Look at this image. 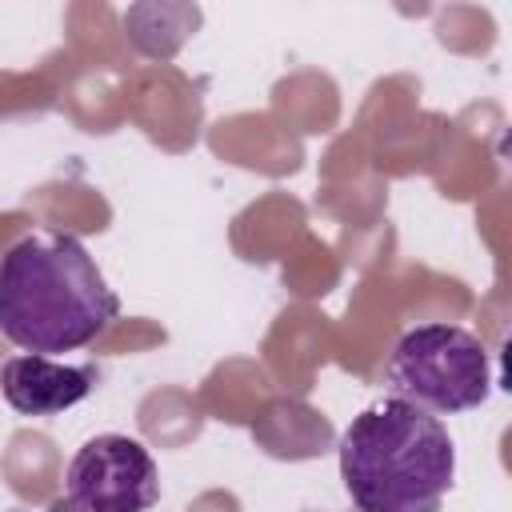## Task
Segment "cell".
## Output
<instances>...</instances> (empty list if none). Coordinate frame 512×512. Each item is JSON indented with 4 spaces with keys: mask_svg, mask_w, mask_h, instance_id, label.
<instances>
[{
    "mask_svg": "<svg viewBox=\"0 0 512 512\" xmlns=\"http://www.w3.org/2000/svg\"><path fill=\"white\" fill-rule=\"evenodd\" d=\"M120 316L92 252L68 232H32L0 256V332L32 352L92 344Z\"/></svg>",
    "mask_w": 512,
    "mask_h": 512,
    "instance_id": "6da1fadb",
    "label": "cell"
},
{
    "mask_svg": "<svg viewBox=\"0 0 512 512\" xmlns=\"http://www.w3.org/2000/svg\"><path fill=\"white\" fill-rule=\"evenodd\" d=\"M452 476L448 428L408 400L368 404L340 436V480L356 512H436Z\"/></svg>",
    "mask_w": 512,
    "mask_h": 512,
    "instance_id": "7a4b0ae2",
    "label": "cell"
},
{
    "mask_svg": "<svg viewBox=\"0 0 512 512\" xmlns=\"http://www.w3.org/2000/svg\"><path fill=\"white\" fill-rule=\"evenodd\" d=\"M388 392L424 412H468L492 392L488 348L456 324H416L388 360Z\"/></svg>",
    "mask_w": 512,
    "mask_h": 512,
    "instance_id": "3957f363",
    "label": "cell"
},
{
    "mask_svg": "<svg viewBox=\"0 0 512 512\" xmlns=\"http://www.w3.org/2000/svg\"><path fill=\"white\" fill-rule=\"evenodd\" d=\"M68 496L92 512H148L160 500L152 452L120 432L84 440L68 464Z\"/></svg>",
    "mask_w": 512,
    "mask_h": 512,
    "instance_id": "277c9868",
    "label": "cell"
},
{
    "mask_svg": "<svg viewBox=\"0 0 512 512\" xmlns=\"http://www.w3.org/2000/svg\"><path fill=\"white\" fill-rule=\"evenodd\" d=\"M96 388L92 364H56L48 356H12L0 368V392L20 416H56Z\"/></svg>",
    "mask_w": 512,
    "mask_h": 512,
    "instance_id": "5b68a950",
    "label": "cell"
},
{
    "mask_svg": "<svg viewBox=\"0 0 512 512\" xmlns=\"http://www.w3.org/2000/svg\"><path fill=\"white\" fill-rule=\"evenodd\" d=\"M48 512H92V508H84V504H76L72 496H60V500H52V504H48Z\"/></svg>",
    "mask_w": 512,
    "mask_h": 512,
    "instance_id": "8992f818",
    "label": "cell"
}]
</instances>
